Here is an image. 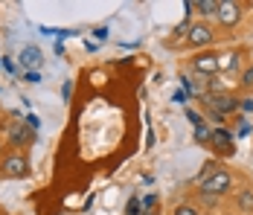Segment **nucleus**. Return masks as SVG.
Instances as JSON below:
<instances>
[{"label":"nucleus","instance_id":"nucleus-1","mask_svg":"<svg viewBox=\"0 0 253 215\" xmlns=\"http://www.w3.org/2000/svg\"><path fill=\"white\" fill-rule=\"evenodd\" d=\"M0 172H3V177L21 180V177H26V174H29V160H26L21 151L6 154V157H3V166H0Z\"/></svg>","mask_w":253,"mask_h":215},{"label":"nucleus","instance_id":"nucleus-2","mask_svg":"<svg viewBox=\"0 0 253 215\" xmlns=\"http://www.w3.org/2000/svg\"><path fill=\"white\" fill-rule=\"evenodd\" d=\"M230 183H233V180H230V172H224V169H221L215 177H210L207 183H201V195H204V198H215V195L227 192Z\"/></svg>","mask_w":253,"mask_h":215},{"label":"nucleus","instance_id":"nucleus-3","mask_svg":"<svg viewBox=\"0 0 253 215\" xmlns=\"http://www.w3.org/2000/svg\"><path fill=\"white\" fill-rule=\"evenodd\" d=\"M215 18H218L224 26L239 24V18H242V6H239V3H233V0H221V3H218V12H215Z\"/></svg>","mask_w":253,"mask_h":215},{"label":"nucleus","instance_id":"nucleus-4","mask_svg":"<svg viewBox=\"0 0 253 215\" xmlns=\"http://www.w3.org/2000/svg\"><path fill=\"white\" fill-rule=\"evenodd\" d=\"M207 105H210L215 114H233V111L239 108V102L230 93H210L207 96Z\"/></svg>","mask_w":253,"mask_h":215},{"label":"nucleus","instance_id":"nucleus-5","mask_svg":"<svg viewBox=\"0 0 253 215\" xmlns=\"http://www.w3.org/2000/svg\"><path fill=\"white\" fill-rule=\"evenodd\" d=\"M210 143H212V148H215L221 157H233V154H236V145H233V140H230V134L224 128H215L212 137H210Z\"/></svg>","mask_w":253,"mask_h":215},{"label":"nucleus","instance_id":"nucleus-6","mask_svg":"<svg viewBox=\"0 0 253 215\" xmlns=\"http://www.w3.org/2000/svg\"><path fill=\"white\" fill-rule=\"evenodd\" d=\"M192 70L204 73V76L218 73V55H215V52H201V55H195V58H192Z\"/></svg>","mask_w":253,"mask_h":215},{"label":"nucleus","instance_id":"nucleus-7","mask_svg":"<svg viewBox=\"0 0 253 215\" xmlns=\"http://www.w3.org/2000/svg\"><path fill=\"white\" fill-rule=\"evenodd\" d=\"M212 41V29L207 24H195V26H189V38H186V44L189 47H207Z\"/></svg>","mask_w":253,"mask_h":215},{"label":"nucleus","instance_id":"nucleus-8","mask_svg":"<svg viewBox=\"0 0 253 215\" xmlns=\"http://www.w3.org/2000/svg\"><path fill=\"white\" fill-rule=\"evenodd\" d=\"M44 58H41V49L38 47H26L21 49V67H29V73H32V67H38Z\"/></svg>","mask_w":253,"mask_h":215},{"label":"nucleus","instance_id":"nucleus-9","mask_svg":"<svg viewBox=\"0 0 253 215\" xmlns=\"http://www.w3.org/2000/svg\"><path fill=\"white\" fill-rule=\"evenodd\" d=\"M32 140V131L29 128H24V125H15L12 131H9V143L18 145V143H29Z\"/></svg>","mask_w":253,"mask_h":215},{"label":"nucleus","instance_id":"nucleus-10","mask_svg":"<svg viewBox=\"0 0 253 215\" xmlns=\"http://www.w3.org/2000/svg\"><path fill=\"white\" fill-rule=\"evenodd\" d=\"M236 64H239V55H236V52L218 55V70H236Z\"/></svg>","mask_w":253,"mask_h":215},{"label":"nucleus","instance_id":"nucleus-11","mask_svg":"<svg viewBox=\"0 0 253 215\" xmlns=\"http://www.w3.org/2000/svg\"><path fill=\"white\" fill-rule=\"evenodd\" d=\"M218 172H221V166H218V163H207V166L201 169V174H198V180H201V183H207V180H210V177H215Z\"/></svg>","mask_w":253,"mask_h":215},{"label":"nucleus","instance_id":"nucleus-12","mask_svg":"<svg viewBox=\"0 0 253 215\" xmlns=\"http://www.w3.org/2000/svg\"><path fill=\"white\" fill-rule=\"evenodd\" d=\"M195 9H201L204 15H215L218 12V0H198Z\"/></svg>","mask_w":253,"mask_h":215},{"label":"nucleus","instance_id":"nucleus-13","mask_svg":"<svg viewBox=\"0 0 253 215\" xmlns=\"http://www.w3.org/2000/svg\"><path fill=\"white\" fill-rule=\"evenodd\" d=\"M239 207H242L245 213H253V192L251 189H245L239 195Z\"/></svg>","mask_w":253,"mask_h":215},{"label":"nucleus","instance_id":"nucleus-14","mask_svg":"<svg viewBox=\"0 0 253 215\" xmlns=\"http://www.w3.org/2000/svg\"><path fill=\"white\" fill-rule=\"evenodd\" d=\"M242 85H245V87H253V67H251V70H245V76H242Z\"/></svg>","mask_w":253,"mask_h":215},{"label":"nucleus","instance_id":"nucleus-15","mask_svg":"<svg viewBox=\"0 0 253 215\" xmlns=\"http://www.w3.org/2000/svg\"><path fill=\"white\" fill-rule=\"evenodd\" d=\"M175 215H198V213H195L192 207H177V210H175Z\"/></svg>","mask_w":253,"mask_h":215},{"label":"nucleus","instance_id":"nucleus-16","mask_svg":"<svg viewBox=\"0 0 253 215\" xmlns=\"http://www.w3.org/2000/svg\"><path fill=\"white\" fill-rule=\"evenodd\" d=\"M140 210H143V204H140V201H131V204H128V213H131V215L140 213Z\"/></svg>","mask_w":253,"mask_h":215},{"label":"nucleus","instance_id":"nucleus-17","mask_svg":"<svg viewBox=\"0 0 253 215\" xmlns=\"http://www.w3.org/2000/svg\"><path fill=\"white\" fill-rule=\"evenodd\" d=\"M239 105H242V108H245V111H248V114H251V111H253V99H242V102H239Z\"/></svg>","mask_w":253,"mask_h":215},{"label":"nucleus","instance_id":"nucleus-18","mask_svg":"<svg viewBox=\"0 0 253 215\" xmlns=\"http://www.w3.org/2000/svg\"><path fill=\"white\" fill-rule=\"evenodd\" d=\"M61 93H64V99H67V96L73 93V85H70V82H67V85H64V87H61Z\"/></svg>","mask_w":253,"mask_h":215},{"label":"nucleus","instance_id":"nucleus-19","mask_svg":"<svg viewBox=\"0 0 253 215\" xmlns=\"http://www.w3.org/2000/svg\"><path fill=\"white\" fill-rule=\"evenodd\" d=\"M143 207H154V195H146L143 198Z\"/></svg>","mask_w":253,"mask_h":215}]
</instances>
